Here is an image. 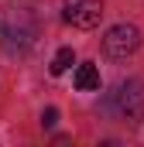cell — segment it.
I'll use <instances>...</instances> for the list:
<instances>
[{
	"label": "cell",
	"mask_w": 144,
	"mask_h": 147,
	"mask_svg": "<svg viewBox=\"0 0 144 147\" xmlns=\"http://www.w3.org/2000/svg\"><path fill=\"white\" fill-rule=\"evenodd\" d=\"M137 48H141V31L134 24H113L107 31V38H103V51L110 58H127Z\"/></svg>",
	"instance_id": "1"
},
{
	"label": "cell",
	"mask_w": 144,
	"mask_h": 147,
	"mask_svg": "<svg viewBox=\"0 0 144 147\" xmlns=\"http://www.w3.org/2000/svg\"><path fill=\"white\" fill-rule=\"evenodd\" d=\"M62 17H65V24H72V28L89 31L103 17V0H62Z\"/></svg>",
	"instance_id": "2"
},
{
	"label": "cell",
	"mask_w": 144,
	"mask_h": 147,
	"mask_svg": "<svg viewBox=\"0 0 144 147\" xmlns=\"http://www.w3.org/2000/svg\"><path fill=\"white\" fill-rule=\"evenodd\" d=\"M113 99H117L124 120H141V113H144V82H141V79L124 82V86L113 92Z\"/></svg>",
	"instance_id": "3"
},
{
	"label": "cell",
	"mask_w": 144,
	"mask_h": 147,
	"mask_svg": "<svg viewBox=\"0 0 144 147\" xmlns=\"http://www.w3.org/2000/svg\"><path fill=\"white\" fill-rule=\"evenodd\" d=\"M75 89H79V92L100 89V69H96L93 62H82V65L75 69Z\"/></svg>",
	"instance_id": "4"
},
{
	"label": "cell",
	"mask_w": 144,
	"mask_h": 147,
	"mask_svg": "<svg viewBox=\"0 0 144 147\" xmlns=\"http://www.w3.org/2000/svg\"><path fill=\"white\" fill-rule=\"evenodd\" d=\"M75 62V51L72 48H58V55L52 58V75H62V72H69V65Z\"/></svg>",
	"instance_id": "5"
},
{
	"label": "cell",
	"mask_w": 144,
	"mask_h": 147,
	"mask_svg": "<svg viewBox=\"0 0 144 147\" xmlns=\"http://www.w3.org/2000/svg\"><path fill=\"white\" fill-rule=\"evenodd\" d=\"M55 123H58V110H55V106H48V110L41 113V127H45V130H52Z\"/></svg>",
	"instance_id": "6"
}]
</instances>
